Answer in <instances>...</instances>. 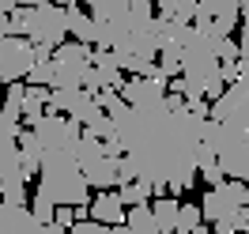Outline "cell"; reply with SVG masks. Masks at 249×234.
I'll list each match as a JSON object with an SVG mask.
<instances>
[{"mask_svg":"<svg viewBox=\"0 0 249 234\" xmlns=\"http://www.w3.org/2000/svg\"><path fill=\"white\" fill-rule=\"evenodd\" d=\"M124 155L136 162V178H147L155 193L181 197L200 178L196 155H200V132L208 117H196L193 109H166L155 106H121L109 113Z\"/></svg>","mask_w":249,"mask_h":234,"instance_id":"obj_1","label":"cell"},{"mask_svg":"<svg viewBox=\"0 0 249 234\" xmlns=\"http://www.w3.org/2000/svg\"><path fill=\"white\" fill-rule=\"evenodd\" d=\"M46 200H53L57 208H76V204H91V185L79 170L76 155L68 151H46L42 166H38V189Z\"/></svg>","mask_w":249,"mask_h":234,"instance_id":"obj_2","label":"cell"},{"mask_svg":"<svg viewBox=\"0 0 249 234\" xmlns=\"http://www.w3.org/2000/svg\"><path fill=\"white\" fill-rule=\"evenodd\" d=\"M181 83H185V98H208L215 102L223 94V76H219V57L212 53L208 38L193 27V38L185 42V57H181Z\"/></svg>","mask_w":249,"mask_h":234,"instance_id":"obj_3","label":"cell"},{"mask_svg":"<svg viewBox=\"0 0 249 234\" xmlns=\"http://www.w3.org/2000/svg\"><path fill=\"white\" fill-rule=\"evenodd\" d=\"M12 34H23V38H34L42 46L57 49L68 38V8L49 0V4H38V8H12Z\"/></svg>","mask_w":249,"mask_h":234,"instance_id":"obj_4","label":"cell"},{"mask_svg":"<svg viewBox=\"0 0 249 234\" xmlns=\"http://www.w3.org/2000/svg\"><path fill=\"white\" fill-rule=\"evenodd\" d=\"M72 155H76L79 170H83V178H87V185H94V189H113L117 185V159L106 155V147H102L98 136L83 132Z\"/></svg>","mask_w":249,"mask_h":234,"instance_id":"obj_5","label":"cell"},{"mask_svg":"<svg viewBox=\"0 0 249 234\" xmlns=\"http://www.w3.org/2000/svg\"><path fill=\"white\" fill-rule=\"evenodd\" d=\"M94 46L87 42H61L53 49V83L49 87H83L91 72Z\"/></svg>","mask_w":249,"mask_h":234,"instance_id":"obj_6","label":"cell"},{"mask_svg":"<svg viewBox=\"0 0 249 234\" xmlns=\"http://www.w3.org/2000/svg\"><path fill=\"white\" fill-rule=\"evenodd\" d=\"M246 204H249L246 181L223 178L215 185H208V193H204V200H200V212H204V219H208V227H215L223 219H231L238 208H246Z\"/></svg>","mask_w":249,"mask_h":234,"instance_id":"obj_7","label":"cell"},{"mask_svg":"<svg viewBox=\"0 0 249 234\" xmlns=\"http://www.w3.org/2000/svg\"><path fill=\"white\" fill-rule=\"evenodd\" d=\"M34 136L42 140V147L46 151H76L79 136H83V125L79 121H72L68 113H57V109H49V113H42L38 121H34Z\"/></svg>","mask_w":249,"mask_h":234,"instance_id":"obj_8","label":"cell"},{"mask_svg":"<svg viewBox=\"0 0 249 234\" xmlns=\"http://www.w3.org/2000/svg\"><path fill=\"white\" fill-rule=\"evenodd\" d=\"M46 109L68 113V117H72V121H79V125H87V121H94V117L102 113L98 98H94L91 91H83V87H49Z\"/></svg>","mask_w":249,"mask_h":234,"instance_id":"obj_9","label":"cell"},{"mask_svg":"<svg viewBox=\"0 0 249 234\" xmlns=\"http://www.w3.org/2000/svg\"><path fill=\"white\" fill-rule=\"evenodd\" d=\"M31 68H34V46L23 38V34L0 38V79H4V83L27 79Z\"/></svg>","mask_w":249,"mask_h":234,"instance_id":"obj_10","label":"cell"},{"mask_svg":"<svg viewBox=\"0 0 249 234\" xmlns=\"http://www.w3.org/2000/svg\"><path fill=\"white\" fill-rule=\"evenodd\" d=\"M242 19V0H196V27H212L219 34H231Z\"/></svg>","mask_w":249,"mask_h":234,"instance_id":"obj_11","label":"cell"},{"mask_svg":"<svg viewBox=\"0 0 249 234\" xmlns=\"http://www.w3.org/2000/svg\"><path fill=\"white\" fill-rule=\"evenodd\" d=\"M166 91H170V79L166 76H132L128 83L117 87V94L128 106H155V102L166 98Z\"/></svg>","mask_w":249,"mask_h":234,"instance_id":"obj_12","label":"cell"},{"mask_svg":"<svg viewBox=\"0 0 249 234\" xmlns=\"http://www.w3.org/2000/svg\"><path fill=\"white\" fill-rule=\"evenodd\" d=\"M0 234H46V227L34 219L31 204L0 200Z\"/></svg>","mask_w":249,"mask_h":234,"instance_id":"obj_13","label":"cell"},{"mask_svg":"<svg viewBox=\"0 0 249 234\" xmlns=\"http://www.w3.org/2000/svg\"><path fill=\"white\" fill-rule=\"evenodd\" d=\"M19 132H23V125H12L0 117V178L23 170L19 166Z\"/></svg>","mask_w":249,"mask_h":234,"instance_id":"obj_14","label":"cell"},{"mask_svg":"<svg viewBox=\"0 0 249 234\" xmlns=\"http://www.w3.org/2000/svg\"><path fill=\"white\" fill-rule=\"evenodd\" d=\"M124 200L117 197V189H106V193H98L91 200V216L98 219V223H106V227H113V223H124Z\"/></svg>","mask_w":249,"mask_h":234,"instance_id":"obj_15","label":"cell"},{"mask_svg":"<svg viewBox=\"0 0 249 234\" xmlns=\"http://www.w3.org/2000/svg\"><path fill=\"white\" fill-rule=\"evenodd\" d=\"M42 155H46V147H42V140L34 136V128H23V132H19V166H23V174H27V178H34V174H38Z\"/></svg>","mask_w":249,"mask_h":234,"instance_id":"obj_16","label":"cell"},{"mask_svg":"<svg viewBox=\"0 0 249 234\" xmlns=\"http://www.w3.org/2000/svg\"><path fill=\"white\" fill-rule=\"evenodd\" d=\"M46 102H49V87H42V83H27V91H23V125H27V128L46 113Z\"/></svg>","mask_w":249,"mask_h":234,"instance_id":"obj_17","label":"cell"},{"mask_svg":"<svg viewBox=\"0 0 249 234\" xmlns=\"http://www.w3.org/2000/svg\"><path fill=\"white\" fill-rule=\"evenodd\" d=\"M117 197L124 200V208H132V204H151L159 193L147 178H132V181H121V185H117Z\"/></svg>","mask_w":249,"mask_h":234,"instance_id":"obj_18","label":"cell"},{"mask_svg":"<svg viewBox=\"0 0 249 234\" xmlns=\"http://www.w3.org/2000/svg\"><path fill=\"white\" fill-rule=\"evenodd\" d=\"M178 208H181V200H178V197H155V200H151V212H155L159 234H174V227H178Z\"/></svg>","mask_w":249,"mask_h":234,"instance_id":"obj_19","label":"cell"},{"mask_svg":"<svg viewBox=\"0 0 249 234\" xmlns=\"http://www.w3.org/2000/svg\"><path fill=\"white\" fill-rule=\"evenodd\" d=\"M68 34L76 38V42H87V46H94V19L91 12H83V8H68Z\"/></svg>","mask_w":249,"mask_h":234,"instance_id":"obj_20","label":"cell"},{"mask_svg":"<svg viewBox=\"0 0 249 234\" xmlns=\"http://www.w3.org/2000/svg\"><path fill=\"white\" fill-rule=\"evenodd\" d=\"M124 223H128L136 234H159V223H155L151 204H132V208L124 212Z\"/></svg>","mask_w":249,"mask_h":234,"instance_id":"obj_21","label":"cell"},{"mask_svg":"<svg viewBox=\"0 0 249 234\" xmlns=\"http://www.w3.org/2000/svg\"><path fill=\"white\" fill-rule=\"evenodd\" d=\"M196 170H200V178L208 181V185H215V181H223V178H227V174H223V166H219L215 147H208L204 140H200V155H196Z\"/></svg>","mask_w":249,"mask_h":234,"instance_id":"obj_22","label":"cell"},{"mask_svg":"<svg viewBox=\"0 0 249 234\" xmlns=\"http://www.w3.org/2000/svg\"><path fill=\"white\" fill-rule=\"evenodd\" d=\"M27 174L16 170V174H8V178H0V200H8V204H27Z\"/></svg>","mask_w":249,"mask_h":234,"instance_id":"obj_23","label":"cell"},{"mask_svg":"<svg viewBox=\"0 0 249 234\" xmlns=\"http://www.w3.org/2000/svg\"><path fill=\"white\" fill-rule=\"evenodd\" d=\"M155 8L162 19H181V23L196 19V0H155Z\"/></svg>","mask_w":249,"mask_h":234,"instance_id":"obj_24","label":"cell"},{"mask_svg":"<svg viewBox=\"0 0 249 234\" xmlns=\"http://www.w3.org/2000/svg\"><path fill=\"white\" fill-rule=\"evenodd\" d=\"M181 57H185V46H174V42H166V46L159 49V72L166 79L181 76Z\"/></svg>","mask_w":249,"mask_h":234,"instance_id":"obj_25","label":"cell"},{"mask_svg":"<svg viewBox=\"0 0 249 234\" xmlns=\"http://www.w3.org/2000/svg\"><path fill=\"white\" fill-rule=\"evenodd\" d=\"M204 223V212H200V204H181L178 208V227H174V234H189V231H196Z\"/></svg>","mask_w":249,"mask_h":234,"instance_id":"obj_26","label":"cell"},{"mask_svg":"<svg viewBox=\"0 0 249 234\" xmlns=\"http://www.w3.org/2000/svg\"><path fill=\"white\" fill-rule=\"evenodd\" d=\"M83 132H91V136H98V140H109V136H117V128H113V117H109L106 109H102L94 121H87V125H83Z\"/></svg>","mask_w":249,"mask_h":234,"instance_id":"obj_27","label":"cell"},{"mask_svg":"<svg viewBox=\"0 0 249 234\" xmlns=\"http://www.w3.org/2000/svg\"><path fill=\"white\" fill-rule=\"evenodd\" d=\"M246 227H249V204H246V208H238L231 219L215 223V234H238V231H246Z\"/></svg>","mask_w":249,"mask_h":234,"instance_id":"obj_28","label":"cell"},{"mask_svg":"<svg viewBox=\"0 0 249 234\" xmlns=\"http://www.w3.org/2000/svg\"><path fill=\"white\" fill-rule=\"evenodd\" d=\"M31 212H34V219H38V223L46 227L49 219L57 216V204H53V200H46L42 193H34V200H31Z\"/></svg>","mask_w":249,"mask_h":234,"instance_id":"obj_29","label":"cell"},{"mask_svg":"<svg viewBox=\"0 0 249 234\" xmlns=\"http://www.w3.org/2000/svg\"><path fill=\"white\" fill-rule=\"evenodd\" d=\"M27 83H42V87H49V83H53V57H49V61H34V68L27 72Z\"/></svg>","mask_w":249,"mask_h":234,"instance_id":"obj_30","label":"cell"},{"mask_svg":"<svg viewBox=\"0 0 249 234\" xmlns=\"http://www.w3.org/2000/svg\"><path fill=\"white\" fill-rule=\"evenodd\" d=\"M68 234H109V227L91 216V219H76V223L68 227Z\"/></svg>","mask_w":249,"mask_h":234,"instance_id":"obj_31","label":"cell"},{"mask_svg":"<svg viewBox=\"0 0 249 234\" xmlns=\"http://www.w3.org/2000/svg\"><path fill=\"white\" fill-rule=\"evenodd\" d=\"M185 106L196 113V117H212V106H208V98H185Z\"/></svg>","mask_w":249,"mask_h":234,"instance_id":"obj_32","label":"cell"},{"mask_svg":"<svg viewBox=\"0 0 249 234\" xmlns=\"http://www.w3.org/2000/svg\"><path fill=\"white\" fill-rule=\"evenodd\" d=\"M46 234H68V223H61V219H49V223H46Z\"/></svg>","mask_w":249,"mask_h":234,"instance_id":"obj_33","label":"cell"},{"mask_svg":"<svg viewBox=\"0 0 249 234\" xmlns=\"http://www.w3.org/2000/svg\"><path fill=\"white\" fill-rule=\"evenodd\" d=\"M8 34H12V16L0 12V38H8Z\"/></svg>","mask_w":249,"mask_h":234,"instance_id":"obj_34","label":"cell"},{"mask_svg":"<svg viewBox=\"0 0 249 234\" xmlns=\"http://www.w3.org/2000/svg\"><path fill=\"white\" fill-rule=\"evenodd\" d=\"M109 234H136V231H132L128 223H113V227H109Z\"/></svg>","mask_w":249,"mask_h":234,"instance_id":"obj_35","label":"cell"},{"mask_svg":"<svg viewBox=\"0 0 249 234\" xmlns=\"http://www.w3.org/2000/svg\"><path fill=\"white\" fill-rule=\"evenodd\" d=\"M12 8H19V0H0V12H12Z\"/></svg>","mask_w":249,"mask_h":234,"instance_id":"obj_36","label":"cell"},{"mask_svg":"<svg viewBox=\"0 0 249 234\" xmlns=\"http://www.w3.org/2000/svg\"><path fill=\"white\" fill-rule=\"evenodd\" d=\"M189 234H215V227H204V223H200L196 231H189Z\"/></svg>","mask_w":249,"mask_h":234,"instance_id":"obj_37","label":"cell"},{"mask_svg":"<svg viewBox=\"0 0 249 234\" xmlns=\"http://www.w3.org/2000/svg\"><path fill=\"white\" fill-rule=\"evenodd\" d=\"M23 8H38V4H49V0H19Z\"/></svg>","mask_w":249,"mask_h":234,"instance_id":"obj_38","label":"cell"},{"mask_svg":"<svg viewBox=\"0 0 249 234\" xmlns=\"http://www.w3.org/2000/svg\"><path fill=\"white\" fill-rule=\"evenodd\" d=\"M57 4H64V8H72V4H79V0H57Z\"/></svg>","mask_w":249,"mask_h":234,"instance_id":"obj_39","label":"cell"},{"mask_svg":"<svg viewBox=\"0 0 249 234\" xmlns=\"http://www.w3.org/2000/svg\"><path fill=\"white\" fill-rule=\"evenodd\" d=\"M0 102H4V94H0Z\"/></svg>","mask_w":249,"mask_h":234,"instance_id":"obj_40","label":"cell"},{"mask_svg":"<svg viewBox=\"0 0 249 234\" xmlns=\"http://www.w3.org/2000/svg\"><path fill=\"white\" fill-rule=\"evenodd\" d=\"M246 234H249V227H246Z\"/></svg>","mask_w":249,"mask_h":234,"instance_id":"obj_41","label":"cell"}]
</instances>
